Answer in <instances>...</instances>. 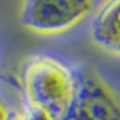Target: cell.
Returning <instances> with one entry per match:
<instances>
[{
    "mask_svg": "<svg viewBox=\"0 0 120 120\" xmlns=\"http://www.w3.org/2000/svg\"><path fill=\"white\" fill-rule=\"evenodd\" d=\"M66 120H120V95L97 72H81L77 99Z\"/></svg>",
    "mask_w": 120,
    "mask_h": 120,
    "instance_id": "3",
    "label": "cell"
},
{
    "mask_svg": "<svg viewBox=\"0 0 120 120\" xmlns=\"http://www.w3.org/2000/svg\"><path fill=\"white\" fill-rule=\"evenodd\" d=\"M7 113H9V109H7V108L2 104V100H0V120H5V118H7Z\"/></svg>",
    "mask_w": 120,
    "mask_h": 120,
    "instance_id": "6",
    "label": "cell"
},
{
    "mask_svg": "<svg viewBox=\"0 0 120 120\" xmlns=\"http://www.w3.org/2000/svg\"><path fill=\"white\" fill-rule=\"evenodd\" d=\"M91 38L102 50L120 57V0H106L97 9Z\"/></svg>",
    "mask_w": 120,
    "mask_h": 120,
    "instance_id": "4",
    "label": "cell"
},
{
    "mask_svg": "<svg viewBox=\"0 0 120 120\" xmlns=\"http://www.w3.org/2000/svg\"><path fill=\"white\" fill-rule=\"evenodd\" d=\"M81 70L54 56H34L22 70L23 111L30 120H66L77 99Z\"/></svg>",
    "mask_w": 120,
    "mask_h": 120,
    "instance_id": "1",
    "label": "cell"
},
{
    "mask_svg": "<svg viewBox=\"0 0 120 120\" xmlns=\"http://www.w3.org/2000/svg\"><path fill=\"white\" fill-rule=\"evenodd\" d=\"M5 120H30V118L27 116V113H25L23 108H22V109H13V111H9Z\"/></svg>",
    "mask_w": 120,
    "mask_h": 120,
    "instance_id": "5",
    "label": "cell"
},
{
    "mask_svg": "<svg viewBox=\"0 0 120 120\" xmlns=\"http://www.w3.org/2000/svg\"><path fill=\"white\" fill-rule=\"evenodd\" d=\"M95 11V0H25L22 23L40 34H63Z\"/></svg>",
    "mask_w": 120,
    "mask_h": 120,
    "instance_id": "2",
    "label": "cell"
}]
</instances>
